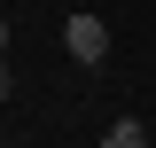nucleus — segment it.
<instances>
[{"label":"nucleus","instance_id":"nucleus-1","mask_svg":"<svg viewBox=\"0 0 156 148\" xmlns=\"http://www.w3.org/2000/svg\"><path fill=\"white\" fill-rule=\"evenodd\" d=\"M62 47H70V55L94 70V62L109 55V23H101V16H70V23H62Z\"/></svg>","mask_w":156,"mask_h":148},{"label":"nucleus","instance_id":"nucleus-2","mask_svg":"<svg viewBox=\"0 0 156 148\" xmlns=\"http://www.w3.org/2000/svg\"><path fill=\"white\" fill-rule=\"evenodd\" d=\"M156 132H140V117H117L109 132H101V148H148Z\"/></svg>","mask_w":156,"mask_h":148},{"label":"nucleus","instance_id":"nucleus-3","mask_svg":"<svg viewBox=\"0 0 156 148\" xmlns=\"http://www.w3.org/2000/svg\"><path fill=\"white\" fill-rule=\"evenodd\" d=\"M148 132H156V125H148Z\"/></svg>","mask_w":156,"mask_h":148}]
</instances>
